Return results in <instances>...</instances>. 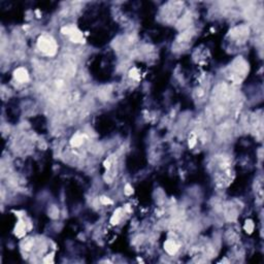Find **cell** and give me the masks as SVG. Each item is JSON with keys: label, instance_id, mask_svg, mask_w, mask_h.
Masks as SVG:
<instances>
[{"label": "cell", "instance_id": "3", "mask_svg": "<svg viewBox=\"0 0 264 264\" xmlns=\"http://www.w3.org/2000/svg\"><path fill=\"white\" fill-rule=\"evenodd\" d=\"M165 249H166V251L168 252V253H170V254L174 253V252H176V250H177L176 243H174L173 242H167L165 243Z\"/></svg>", "mask_w": 264, "mask_h": 264}, {"label": "cell", "instance_id": "2", "mask_svg": "<svg viewBox=\"0 0 264 264\" xmlns=\"http://www.w3.org/2000/svg\"><path fill=\"white\" fill-rule=\"evenodd\" d=\"M16 80H18L19 82H25L28 78V74H27L26 70L24 68H19L18 70H16L15 72Z\"/></svg>", "mask_w": 264, "mask_h": 264}, {"label": "cell", "instance_id": "1", "mask_svg": "<svg viewBox=\"0 0 264 264\" xmlns=\"http://www.w3.org/2000/svg\"><path fill=\"white\" fill-rule=\"evenodd\" d=\"M38 47H40V50H42L43 52L47 54H53L56 51V44L53 40H51L50 38H44V37L39 40Z\"/></svg>", "mask_w": 264, "mask_h": 264}, {"label": "cell", "instance_id": "4", "mask_svg": "<svg viewBox=\"0 0 264 264\" xmlns=\"http://www.w3.org/2000/svg\"><path fill=\"white\" fill-rule=\"evenodd\" d=\"M82 142H82V137H80V136H75V137L73 138V142H72L73 146H80Z\"/></svg>", "mask_w": 264, "mask_h": 264}]
</instances>
